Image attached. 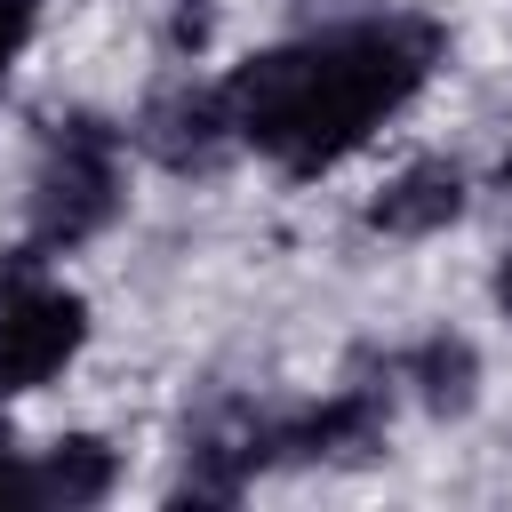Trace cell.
<instances>
[{
    "mask_svg": "<svg viewBox=\"0 0 512 512\" xmlns=\"http://www.w3.org/2000/svg\"><path fill=\"white\" fill-rule=\"evenodd\" d=\"M432 56H440L432 24H408V16L344 24V32H320V40L256 56L224 88V104H232V128L256 152H272L280 168L312 176V168L344 160L384 112H400L424 88Z\"/></svg>",
    "mask_w": 512,
    "mask_h": 512,
    "instance_id": "cell-1",
    "label": "cell"
},
{
    "mask_svg": "<svg viewBox=\"0 0 512 512\" xmlns=\"http://www.w3.org/2000/svg\"><path fill=\"white\" fill-rule=\"evenodd\" d=\"M112 208H120V144L96 120H72L48 144V168L32 192V232H40V248H80L88 232L112 224Z\"/></svg>",
    "mask_w": 512,
    "mask_h": 512,
    "instance_id": "cell-2",
    "label": "cell"
},
{
    "mask_svg": "<svg viewBox=\"0 0 512 512\" xmlns=\"http://www.w3.org/2000/svg\"><path fill=\"white\" fill-rule=\"evenodd\" d=\"M88 336V312L72 288L40 280L32 264H16L0 280V384H48Z\"/></svg>",
    "mask_w": 512,
    "mask_h": 512,
    "instance_id": "cell-3",
    "label": "cell"
},
{
    "mask_svg": "<svg viewBox=\"0 0 512 512\" xmlns=\"http://www.w3.org/2000/svg\"><path fill=\"white\" fill-rule=\"evenodd\" d=\"M456 208H464V176H456L448 160H416V168H400V176L384 184V200L368 208V224L416 240V232H440Z\"/></svg>",
    "mask_w": 512,
    "mask_h": 512,
    "instance_id": "cell-4",
    "label": "cell"
},
{
    "mask_svg": "<svg viewBox=\"0 0 512 512\" xmlns=\"http://www.w3.org/2000/svg\"><path fill=\"white\" fill-rule=\"evenodd\" d=\"M112 488V448L104 440H64L40 472V496H64V504H96Z\"/></svg>",
    "mask_w": 512,
    "mask_h": 512,
    "instance_id": "cell-5",
    "label": "cell"
},
{
    "mask_svg": "<svg viewBox=\"0 0 512 512\" xmlns=\"http://www.w3.org/2000/svg\"><path fill=\"white\" fill-rule=\"evenodd\" d=\"M408 376L424 384V400H432V408H464V400H472V344L432 336V344H416V352H408Z\"/></svg>",
    "mask_w": 512,
    "mask_h": 512,
    "instance_id": "cell-6",
    "label": "cell"
},
{
    "mask_svg": "<svg viewBox=\"0 0 512 512\" xmlns=\"http://www.w3.org/2000/svg\"><path fill=\"white\" fill-rule=\"evenodd\" d=\"M24 32H32V0H0V72L16 64V48H24Z\"/></svg>",
    "mask_w": 512,
    "mask_h": 512,
    "instance_id": "cell-7",
    "label": "cell"
},
{
    "mask_svg": "<svg viewBox=\"0 0 512 512\" xmlns=\"http://www.w3.org/2000/svg\"><path fill=\"white\" fill-rule=\"evenodd\" d=\"M24 496H40V472H24L16 456H0V504H24Z\"/></svg>",
    "mask_w": 512,
    "mask_h": 512,
    "instance_id": "cell-8",
    "label": "cell"
},
{
    "mask_svg": "<svg viewBox=\"0 0 512 512\" xmlns=\"http://www.w3.org/2000/svg\"><path fill=\"white\" fill-rule=\"evenodd\" d=\"M496 304L512 312V256H504V272H496Z\"/></svg>",
    "mask_w": 512,
    "mask_h": 512,
    "instance_id": "cell-9",
    "label": "cell"
}]
</instances>
